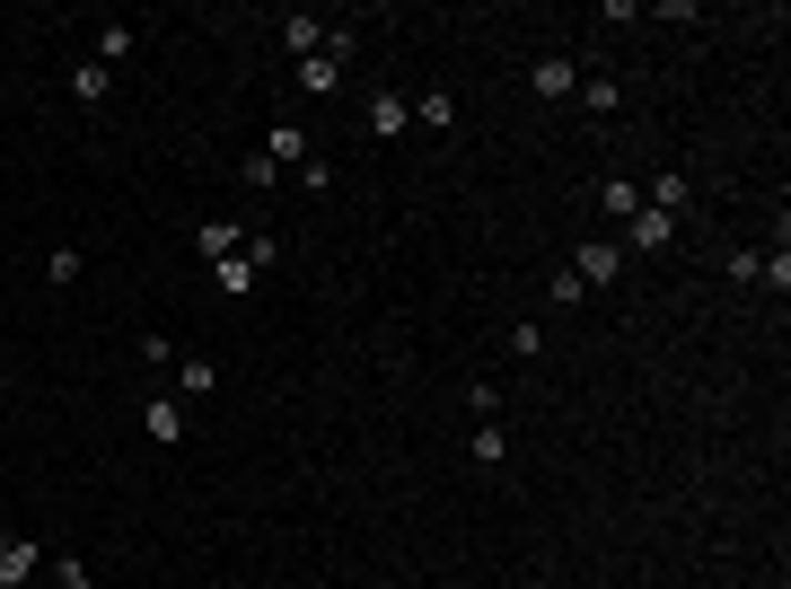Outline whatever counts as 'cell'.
<instances>
[{"label": "cell", "instance_id": "1", "mask_svg": "<svg viewBox=\"0 0 791 589\" xmlns=\"http://www.w3.org/2000/svg\"><path fill=\"white\" fill-rule=\"evenodd\" d=\"M616 264H625V246H616V237H580V255H571V273H580V291H598V282H616Z\"/></svg>", "mask_w": 791, "mask_h": 589}, {"label": "cell", "instance_id": "2", "mask_svg": "<svg viewBox=\"0 0 791 589\" xmlns=\"http://www.w3.org/2000/svg\"><path fill=\"white\" fill-rule=\"evenodd\" d=\"M44 572V546L36 537H0V589H27Z\"/></svg>", "mask_w": 791, "mask_h": 589}, {"label": "cell", "instance_id": "3", "mask_svg": "<svg viewBox=\"0 0 791 589\" xmlns=\"http://www.w3.org/2000/svg\"><path fill=\"white\" fill-rule=\"evenodd\" d=\"M141 431H150L159 449H176V440H185V405H176V396H150V405H141Z\"/></svg>", "mask_w": 791, "mask_h": 589}, {"label": "cell", "instance_id": "4", "mask_svg": "<svg viewBox=\"0 0 791 589\" xmlns=\"http://www.w3.org/2000/svg\"><path fill=\"white\" fill-rule=\"evenodd\" d=\"M405 123H414V98H396V89H378V98H369V132H378V141H396Z\"/></svg>", "mask_w": 791, "mask_h": 589}, {"label": "cell", "instance_id": "5", "mask_svg": "<svg viewBox=\"0 0 791 589\" xmlns=\"http://www.w3.org/2000/svg\"><path fill=\"white\" fill-rule=\"evenodd\" d=\"M633 246H642V255H669V246H678V221L642 203V212H633Z\"/></svg>", "mask_w": 791, "mask_h": 589}, {"label": "cell", "instance_id": "6", "mask_svg": "<svg viewBox=\"0 0 791 589\" xmlns=\"http://www.w3.org/2000/svg\"><path fill=\"white\" fill-rule=\"evenodd\" d=\"M528 80H537V98H580V71H571L564 53H546V62L528 71Z\"/></svg>", "mask_w": 791, "mask_h": 589}, {"label": "cell", "instance_id": "7", "mask_svg": "<svg viewBox=\"0 0 791 589\" xmlns=\"http://www.w3.org/2000/svg\"><path fill=\"white\" fill-rule=\"evenodd\" d=\"M642 203H651V212H669V221H678L686 203H694V185H686L678 167H660V176H651V194H642Z\"/></svg>", "mask_w": 791, "mask_h": 589}, {"label": "cell", "instance_id": "8", "mask_svg": "<svg viewBox=\"0 0 791 589\" xmlns=\"http://www.w3.org/2000/svg\"><path fill=\"white\" fill-rule=\"evenodd\" d=\"M282 44H291V53L308 62V53L326 44V18H308V9H291V18H282Z\"/></svg>", "mask_w": 791, "mask_h": 589}, {"label": "cell", "instance_id": "9", "mask_svg": "<svg viewBox=\"0 0 791 589\" xmlns=\"http://www.w3.org/2000/svg\"><path fill=\"white\" fill-rule=\"evenodd\" d=\"M264 159H273V167H300V159H308V132H300V123H273V132H264Z\"/></svg>", "mask_w": 791, "mask_h": 589}, {"label": "cell", "instance_id": "10", "mask_svg": "<svg viewBox=\"0 0 791 589\" xmlns=\"http://www.w3.org/2000/svg\"><path fill=\"white\" fill-rule=\"evenodd\" d=\"M194 246H203V264H229V255L246 246V230H237V221H203V237H194Z\"/></svg>", "mask_w": 791, "mask_h": 589}, {"label": "cell", "instance_id": "11", "mask_svg": "<svg viewBox=\"0 0 791 589\" xmlns=\"http://www.w3.org/2000/svg\"><path fill=\"white\" fill-rule=\"evenodd\" d=\"M580 106H589V115H616V106H625V89H616L607 71H589V80H580Z\"/></svg>", "mask_w": 791, "mask_h": 589}, {"label": "cell", "instance_id": "12", "mask_svg": "<svg viewBox=\"0 0 791 589\" xmlns=\"http://www.w3.org/2000/svg\"><path fill=\"white\" fill-rule=\"evenodd\" d=\"M598 203H607L616 221H633V212H642V185H633V176H607V185H598Z\"/></svg>", "mask_w": 791, "mask_h": 589}, {"label": "cell", "instance_id": "13", "mask_svg": "<svg viewBox=\"0 0 791 589\" xmlns=\"http://www.w3.org/2000/svg\"><path fill=\"white\" fill-rule=\"evenodd\" d=\"M466 458H475V467H484V475L501 467V458H510V440H501V423H484V431L466 440Z\"/></svg>", "mask_w": 791, "mask_h": 589}, {"label": "cell", "instance_id": "14", "mask_svg": "<svg viewBox=\"0 0 791 589\" xmlns=\"http://www.w3.org/2000/svg\"><path fill=\"white\" fill-rule=\"evenodd\" d=\"M335 80H343V62H335V53H308V62H300V89H308V98H326Z\"/></svg>", "mask_w": 791, "mask_h": 589}, {"label": "cell", "instance_id": "15", "mask_svg": "<svg viewBox=\"0 0 791 589\" xmlns=\"http://www.w3.org/2000/svg\"><path fill=\"white\" fill-rule=\"evenodd\" d=\"M71 98H80V106H107V62H80V71H71Z\"/></svg>", "mask_w": 791, "mask_h": 589}, {"label": "cell", "instance_id": "16", "mask_svg": "<svg viewBox=\"0 0 791 589\" xmlns=\"http://www.w3.org/2000/svg\"><path fill=\"white\" fill-rule=\"evenodd\" d=\"M212 282H221L229 299H246V291H255V264H246V255H229V264H212Z\"/></svg>", "mask_w": 791, "mask_h": 589}, {"label": "cell", "instance_id": "17", "mask_svg": "<svg viewBox=\"0 0 791 589\" xmlns=\"http://www.w3.org/2000/svg\"><path fill=\"white\" fill-rule=\"evenodd\" d=\"M237 255H246V264H255V273H273V264H282V237H264V230H246V246H237Z\"/></svg>", "mask_w": 791, "mask_h": 589}, {"label": "cell", "instance_id": "18", "mask_svg": "<svg viewBox=\"0 0 791 589\" xmlns=\"http://www.w3.org/2000/svg\"><path fill=\"white\" fill-rule=\"evenodd\" d=\"M176 396H212V360H176Z\"/></svg>", "mask_w": 791, "mask_h": 589}, {"label": "cell", "instance_id": "19", "mask_svg": "<svg viewBox=\"0 0 791 589\" xmlns=\"http://www.w3.org/2000/svg\"><path fill=\"white\" fill-rule=\"evenodd\" d=\"M237 176H246V185H255V194H273V185H282V167H273V159H264V150H255V159H246V167H237Z\"/></svg>", "mask_w": 791, "mask_h": 589}, {"label": "cell", "instance_id": "20", "mask_svg": "<svg viewBox=\"0 0 791 589\" xmlns=\"http://www.w3.org/2000/svg\"><path fill=\"white\" fill-rule=\"evenodd\" d=\"M466 405H475V414L493 423V414H501V378H475V387H466Z\"/></svg>", "mask_w": 791, "mask_h": 589}, {"label": "cell", "instance_id": "21", "mask_svg": "<svg viewBox=\"0 0 791 589\" xmlns=\"http://www.w3.org/2000/svg\"><path fill=\"white\" fill-rule=\"evenodd\" d=\"M546 353V326H510V360H537Z\"/></svg>", "mask_w": 791, "mask_h": 589}, {"label": "cell", "instance_id": "22", "mask_svg": "<svg viewBox=\"0 0 791 589\" xmlns=\"http://www.w3.org/2000/svg\"><path fill=\"white\" fill-rule=\"evenodd\" d=\"M53 589H98V581H89V563H62V572H53Z\"/></svg>", "mask_w": 791, "mask_h": 589}]
</instances>
